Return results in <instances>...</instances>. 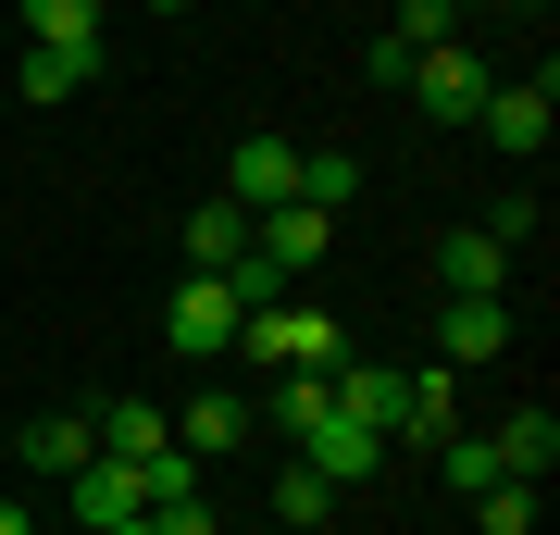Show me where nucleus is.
<instances>
[{
  "label": "nucleus",
  "mask_w": 560,
  "mask_h": 535,
  "mask_svg": "<svg viewBox=\"0 0 560 535\" xmlns=\"http://www.w3.org/2000/svg\"><path fill=\"white\" fill-rule=\"evenodd\" d=\"M237 361H261V374H337V312H300V299H261V312H237Z\"/></svg>",
  "instance_id": "nucleus-1"
},
{
  "label": "nucleus",
  "mask_w": 560,
  "mask_h": 535,
  "mask_svg": "<svg viewBox=\"0 0 560 535\" xmlns=\"http://www.w3.org/2000/svg\"><path fill=\"white\" fill-rule=\"evenodd\" d=\"M399 88H411V100H423L436 125H474V113H486V88H499V75H486V62L460 50V38H436V50H411V75H399Z\"/></svg>",
  "instance_id": "nucleus-2"
},
{
  "label": "nucleus",
  "mask_w": 560,
  "mask_h": 535,
  "mask_svg": "<svg viewBox=\"0 0 560 535\" xmlns=\"http://www.w3.org/2000/svg\"><path fill=\"white\" fill-rule=\"evenodd\" d=\"M162 337H175L187 361H212V349H237V287H224V275H187L175 299H162Z\"/></svg>",
  "instance_id": "nucleus-3"
},
{
  "label": "nucleus",
  "mask_w": 560,
  "mask_h": 535,
  "mask_svg": "<svg viewBox=\"0 0 560 535\" xmlns=\"http://www.w3.org/2000/svg\"><path fill=\"white\" fill-rule=\"evenodd\" d=\"M474 125H486V138H499L511 162H536V150H548V125H560V100H548V75H499Z\"/></svg>",
  "instance_id": "nucleus-4"
},
{
  "label": "nucleus",
  "mask_w": 560,
  "mask_h": 535,
  "mask_svg": "<svg viewBox=\"0 0 560 535\" xmlns=\"http://www.w3.org/2000/svg\"><path fill=\"white\" fill-rule=\"evenodd\" d=\"M324 237H337V224H324L312 199H275V212H249V261H275V275H312Z\"/></svg>",
  "instance_id": "nucleus-5"
},
{
  "label": "nucleus",
  "mask_w": 560,
  "mask_h": 535,
  "mask_svg": "<svg viewBox=\"0 0 560 535\" xmlns=\"http://www.w3.org/2000/svg\"><path fill=\"white\" fill-rule=\"evenodd\" d=\"M62 486H75V523H88V535H101V523H138V511H150L138 461H113V449L88 461V474H62Z\"/></svg>",
  "instance_id": "nucleus-6"
},
{
  "label": "nucleus",
  "mask_w": 560,
  "mask_h": 535,
  "mask_svg": "<svg viewBox=\"0 0 560 535\" xmlns=\"http://www.w3.org/2000/svg\"><path fill=\"white\" fill-rule=\"evenodd\" d=\"M237 212H275V199H300V150L287 138H237V175H224Z\"/></svg>",
  "instance_id": "nucleus-7"
},
{
  "label": "nucleus",
  "mask_w": 560,
  "mask_h": 535,
  "mask_svg": "<svg viewBox=\"0 0 560 535\" xmlns=\"http://www.w3.org/2000/svg\"><path fill=\"white\" fill-rule=\"evenodd\" d=\"M436 287L448 299H499L511 287V249L486 237V224H460V237H436Z\"/></svg>",
  "instance_id": "nucleus-8"
},
{
  "label": "nucleus",
  "mask_w": 560,
  "mask_h": 535,
  "mask_svg": "<svg viewBox=\"0 0 560 535\" xmlns=\"http://www.w3.org/2000/svg\"><path fill=\"white\" fill-rule=\"evenodd\" d=\"M300 449H312V474H324V486H349V474H374V461H386V437H374V423H349L337 398H324V423H312Z\"/></svg>",
  "instance_id": "nucleus-9"
},
{
  "label": "nucleus",
  "mask_w": 560,
  "mask_h": 535,
  "mask_svg": "<svg viewBox=\"0 0 560 535\" xmlns=\"http://www.w3.org/2000/svg\"><path fill=\"white\" fill-rule=\"evenodd\" d=\"M499 349H511L499 299H448V312H436V361H499Z\"/></svg>",
  "instance_id": "nucleus-10"
},
{
  "label": "nucleus",
  "mask_w": 560,
  "mask_h": 535,
  "mask_svg": "<svg viewBox=\"0 0 560 535\" xmlns=\"http://www.w3.org/2000/svg\"><path fill=\"white\" fill-rule=\"evenodd\" d=\"M187 261H200V275L249 261V212H237V199H200V212H187Z\"/></svg>",
  "instance_id": "nucleus-11"
},
{
  "label": "nucleus",
  "mask_w": 560,
  "mask_h": 535,
  "mask_svg": "<svg viewBox=\"0 0 560 535\" xmlns=\"http://www.w3.org/2000/svg\"><path fill=\"white\" fill-rule=\"evenodd\" d=\"M25 461H38V474H88V461H101V423H75V411L25 423Z\"/></svg>",
  "instance_id": "nucleus-12"
},
{
  "label": "nucleus",
  "mask_w": 560,
  "mask_h": 535,
  "mask_svg": "<svg viewBox=\"0 0 560 535\" xmlns=\"http://www.w3.org/2000/svg\"><path fill=\"white\" fill-rule=\"evenodd\" d=\"M486 449H499V474H523V486H536L548 461H560V423H548V411H511V423H499Z\"/></svg>",
  "instance_id": "nucleus-13"
},
{
  "label": "nucleus",
  "mask_w": 560,
  "mask_h": 535,
  "mask_svg": "<svg viewBox=\"0 0 560 535\" xmlns=\"http://www.w3.org/2000/svg\"><path fill=\"white\" fill-rule=\"evenodd\" d=\"M25 38L38 50H101V0H25Z\"/></svg>",
  "instance_id": "nucleus-14"
},
{
  "label": "nucleus",
  "mask_w": 560,
  "mask_h": 535,
  "mask_svg": "<svg viewBox=\"0 0 560 535\" xmlns=\"http://www.w3.org/2000/svg\"><path fill=\"white\" fill-rule=\"evenodd\" d=\"M88 75H101V50H38V38H25V100H38V113H50V100H75Z\"/></svg>",
  "instance_id": "nucleus-15"
},
{
  "label": "nucleus",
  "mask_w": 560,
  "mask_h": 535,
  "mask_svg": "<svg viewBox=\"0 0 560 535\" xmlns=\"http://www.w3.org/2000/svg\"><path fill=\"white\" fill-rule=\"evenodd\" d=\"M101 449L113 461H150V449H175V423H162L150 398H113V411H101Z\"/></svg>",
  "instance_id": "nucleus-16"
},
{
  "label": "nucleus",
  "mask_w": 560,
  "mask_h": 535,
  "mask_svg": "<svg viewBox=\"0 0 560 535\" xmlns=\"http://www.w3.org/2000/svg\"><path fill=\"white\" fill-rule=\"evenodd\" d=\"M237 423H249L237 398H187V411H175V449H187V461H212V449H237Z\"/></svg>",
  "instance_id": "nucleus-17"
},
{
  "label": "nucleus",
  "mask_w": 560,
  "mask_h": 535,
  "mask_svg": "<svg viewBox=\"0 0 560 535\" xmlns=\"http://www.w3.org/2000/svg\"><path fill=\"white\" fill-rule=\"evenodd\" d=\"M349 187H361V162H349V150H300V199H312L324 224L349 212Z\"/></svg>",
  "instance_id": "nucleus-18"
},
{
  "label": "nucleus",
  "mask_w": 560,
  "mask_h": 535,
  "mask_svg": "<svg viewBox=\"0 0 560 535\" xmlns=\"http://www.w3.org/2000/svg\"><path fill=\"white\" fill-rule=\"evenodd\" d=\"M436 474L460 498H486V486H499V449H486V437H436Z\"/></svg>",
  "instance_id": "nucleus-19"
},
{
  "label": "nucleus",
  "mask_w": 560,
  "mask_h": 535,
  "mask_svg": "<svg viewBox=\"0 0 560 535\" xmlns=\"http://www.w3.org/2000/svg\"><path fill=\"white\" fill-rule=\"evenodd\" d=\"M324 511H337V486H324V474H312V461H300V474H287V486H275V523H287V535H312Z\"/></svg>",
  "instance_id": "nucleus-20"
},
{
  "label": "nucleus",
  "mask_w": 560,
  "mask_h": 535,
  "mask_svg": "<svg viewBox=\"0 0 560 535\" xmlns=\"http://www.w3.org/2000/svg\"><path fill=\"white\" fill-rule=\"evenodd\" d=\"M474 511H486V535H536V486H523V474H499Z\"/></svg>",
  "instance_id": "nucleus-21"
},
{
  "label": "nucleus",
  "mask_w": 560,
  "mask_h": 535,
  "mask_svg": "<svg viewBox=\"0 0 560 535\" xmlns=\"http://www.w3.org/2000/svg\"><path fill=\"white\" fill-rule=\"evenodd\" d=\"M448 25H460V0H399V25H386V38H411V50H436Z\"/></svg>",
  "instance_id": "nucleus-22"
},
{
  "label": "nucleus",
  "mask_w": 560,
  "mask_h": 535,
  "mask_svg": "<svg viewBox=\"0 0 560 535\" xmlns=\"http://www.w3.org/2000/svg\"><path fill=\"white\" fill-rule=\"evenodd\" d=\"M150 535H212V498H200V486H175V498H150Z\"/></svg>",
  "instance_id": "nucleus-23"
},
{
  "label": "nucleus",
  "mask_w": 560,
  "mask_h": 535,
  "mask_svg": "<svg viewBox=\"0 0 560 535\" xmlns=\"http://www.w3.org/2000/svg\"><path fill=\"white\" fill-rule=\"evenodd\" d=\"M275 423H287V437H312V423H324V374H287V386H275Z\"/></svg>",
  "instance_id": "nucleus-24"
},
{
  "label": "nucleus",
  "mask_w": 560,
  "mask_h": 535,
  "mask_svg": "<svg viewBox=\"0 0 560 535\" xmlns=\"http://www.w3.org/2000/svg\"><path fill=\"white\" fill-rule=\"evenodd\" d=\"M0 535H38V511H13V498H0Z\"/></svg>",
  "instance_id": "nucleus-25"
},
{
  "label": "nucleus",
  "mask_w": 560,
  "mask_h": 535,
  "mask_svg": "<svg viewBox=\"0 0 560 535\" xmlns=\"http://www.w3.org/2000/svg\"><path fill=\"white\" fill-rule=\"evenodd\" d=\"M150 13H187V0H150Z\"/></svg>",
  "instance_id": "nucleus-26"
}]
</instances>
